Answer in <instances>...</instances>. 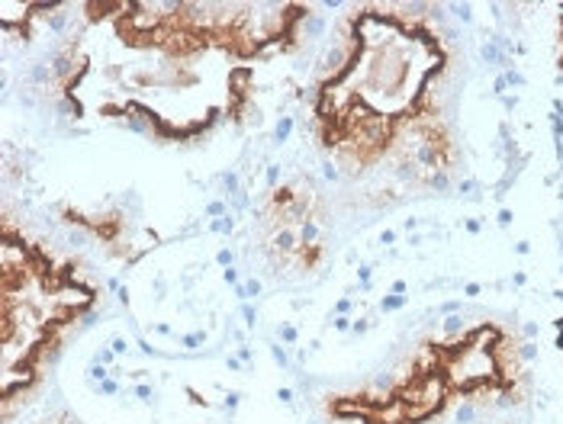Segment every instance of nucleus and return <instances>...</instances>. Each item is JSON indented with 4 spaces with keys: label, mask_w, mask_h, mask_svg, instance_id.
Here are the masks:
<instances>
[{
    "label": "nucleus",
    "mask_w": 563,
    "mask_h": 424,
    "mask_svg": "<svg viewBox=\"0 0 563 424\" xmlns=\"http://www.w3.org/2000/svg\"><path fill=\"white\" fill-rule=\"evenodd\" d=\"M48 55L55 107L81 126L197 145L245 126L274 65L303 48L312 3L87 0Z\"/></svg>",
    "instance_id": "obj_1"
},
{
    "label": "nucleus",
    "mask_w": 563,
    "mask_h": 424,
    "mask_svg": "<svg viewBox=\"0 0 563 424\" xmlns=\"http://www.w3.org/2000/svg\"><path fill=\"white\" fill-rule=\"evenodd\" d=\"M457 48L434 10L396 0L347 3L306 90L316 148L342 177L444 183L461 145L451 120Z\"/></svg>",
    "instance_id": "obj_2"
},
{
    "label": "nucleus",
    "mask_w": 563,
    "mask_h": 424,
    "mask_svg": "<svg viewBox=\"0 0 563 424\" xmlns=\"http://www.w3.org/2000/svg\"><path fill=\"white\" fill-rule=\"evenodd\" d=\"M528 392L516 332L483 319L422 338L390 377L335 389L322 409L339 424H438L464 409L519 405Z\"/></svg>",
    "instance_id": "obj_3"
},
{
    "label": "nucleus",
    "mask_w": 563,
    "mask_h": 424,
    "mask_svg": "<svg viewBox=\"0 0 563 424\" xmlns=\"http://www.w3.org/2000/svg\"><path fill=\"white\" fill-rule=\"evenodd\" d=\"M103 290L10 212L0 222V419L13 422L48 380L68 338L100 309Z\"/></svg>",
    "instance_id": "obj_4"
},
{
    "label": "nucleus",
    "mask_w": 563,
    "mask_h": 424,
    "mask_svg": "<svg viewBox=\"0 0 563 424\" xmlns=\"http://www.w3.org/2000/svg\"><path fill=\"white\" fill-rule=\"evenodd\" d=\"M255 242L284 277H312L329 260V212L309 180H284L261 197Z\"/></svg>",
    "instance_id": "obj_5"
},
{
    "label": "nucleus",
    "mask_w": 563,
    "mask_h": 424,
    "mask_svg": "<svg viewBox=\"0 0 563 424\" xmlns=\"http://www.w3.org/2000/svg\"><path fill=\"white\" fill-rule=\"evenodd\" d=\"M62 215H65V222H68V225H78V228L87 232L90 238H97L107 252L126 248V245H123V238L130 235V228H126V219H123L120 212H113V215H100V212H87L81 210V207H65Z\"/></svg>",
    "instance_id": "obj_6"
},
{
    "label": "nucleus",
    "mask_w": 563,
    "mask_h": 424,
    "mask_svg": "<svg viewBox=\"0 0 563 424\" xmlns=\"http://www.w3.org/2000/svg\"><path fill=\"white\" fill-rule=\"evenodd\" d=\"M554 68L563 75V7H558L554 16Z\"/></svg>",
    "instance_id": "obj_7"
},
{
    "label": "nucleus",
    "mask_w": 563,
    "mask_h": 424,
    "mask_svg": "<svg viewBox=\"0 0 563 424\" xmlns=\"http://www.w3.org/2000/svg\"><path fill=\"white\" fill-rule=\"evenodd\" d=\"M43 424H75V422H62V419H58V422H43Z\"/></svg>",
    "instance_id": "obj_8"
}]
</instances>
